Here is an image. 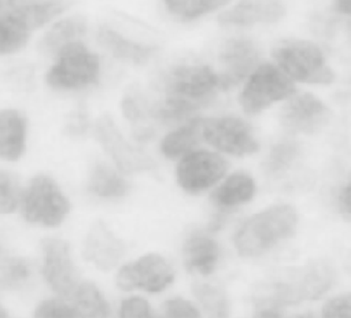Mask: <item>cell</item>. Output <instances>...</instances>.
<instances>
[{
  "mask_svg": "<svg viewBox=\"0 0 351 318\" xmlns=\"http://www.w3.org/2000/svg\"><path fill=\"white\" fill-rule=\"evenodd\" d=\"M276 63L293 82L307 85H330L336 73L329 64L322 47L308 38L288 37L278 40L270 51Z\"/></svg>",
  "mask_w": 351,
  "mask_h": 318,
  "instance_id": "3",
  "label": "cell"
},
{
  "mask_svg": "<svg viewBox=\"0 0 351 318\" xmlns=\"http://www.w3.org/2000/svg\"><path fill=\"white\" fill-rule=\"evenodd\" d=\"M88 189L100 197H119L126 193V184L110 166L96 162L89 171Z\"/></svg>",
  "mask_w": 351,
  "mask_h": 318,
  "instance_id": "24",
  "label": "cell"
},
{
  "mask_svg": "<svg viewBox=\"0 0 351 318\" xmlns=\"http://www.w3.org/2000/svg\"><path fill=\"white\" fill-rule=\"evenodd\" d=\"M348 27H350V29H351V25H350V26H348Z\"/></svg>",
  "mask_w": 351,
  "mask_h": 318,
  "instance_id": "41",
  "label": "cell"
},
{
  "mask_svg": "<svg viewBox=\"0 0 351 318\" xmlns=\"http://www.w3.org/2000/svg\"><path fill=\"white\" fill-rule=\"evenodd\" d=\"M12 14L19 16L29 29L43 26L67 8L66 0H8Z\"/></svg>",
  "mask_w": 351,
  "mask_h": 318,
  "instance_id": "20",
  "label": "cell"
},
{
  "mask_svg": "<svg viewBox=\"0 0 351 318\" xmlns=\"http://www.w3.org/2000/svg\"><path fill=\"white\" fill-rule=\"evenodd\" d=\"M67 130L70 134H81L85 132L86 129V117L85 114L78 110L74 115H71V119L70 122L67 123Z\"/></svg>",
  "mask_w": 351,
  "mask_h": 318,
  "instance_id": "38",
  "label": "cell"
},
{
  "mask_svg": "<svg viewBox=\"0 0 351 318\" xmlns=\"http://www.w3.org/2000/svg\"><path fill=\"white\" fill-rule=\"evenodd\" d=\"M26 118L16 110L0 111V159L16 160L25 151Z\"/></svg>",
  "mask_w": 351,
  "mask_h": 318,
  "instance_id": "18",
  "label": "cell"
},
{
  "mask_svg": "<svg viewBox=\"0 0 351 318\" xmlns=\"http://www.w3.org/2000/svg\"><path fill=\"white\" fill-rule=\"evenodd\" d=\"M255 181L245 173H233L211 195V200L221 208L234 207L250 201L255 195Z\"/></svg>",
  "mask_w": 351,
  "mask_h": 318,
  "instance_id": "21",
  "label": "cell"
},
{
  "mask_svg": "<svg viewBox=\"0 0 351 318\" xmlns=\"http://www.w3.org/2000/svg\"><path fill=\"white\" fill-rule=\"evenodd\" d=\"M299 154H300L299 145L292 141H284V143L276 144L270 149L266 167L271 174L282 173L299 158Z\"/></svg>",
  "mask_w": 351,
  "mask_h": 318,
  "instance_id": "30",
  "label": "cell"
},
{
  "mask_svg": "<svg viewBox=\"0 0 351 318\" xmlns=\"http://www.w3.org/2000/svg\"><path fill=\"white\" fill-rule=\"evenodd\" d=\"M203 119L192 118L184 126L169 133L160 145V149L166 158H178L181 155L189 154V151L197 145L203 137Z\"/></svg>",
  "mask_w": 351,
  "mask_h": 318,
  "instance_id": "23",
  "label": "cell"
},
{
  "mask_svg": "<svg viewBox=\"0 0 351 318\" xmlns=\"http://www.w3.org/2000/svg\"><path fill=\"white\" fill-rule=\"evenodd\" d=\"M192 292L203 308L213 317H226L229 313L228 299L222 289L207 282H195Z\"/></svg>",
  "mask_w": 351,
  "mask_h": 318,
  "instance_id": "28",
  "label": "cell"
},
{
  "mask_svg": "<svg viewBox=\"0 0 351 318\" xmlns=\"http://www.w3.org/2000/svg\"><path fill=\"white\" fill-rule=\"evenodd\" d=\"M225 159L210 151H193L186 154L177 166V182L189 192L199 193L218 182L226 173Z\"/></svg>",
  "mask_w": 351,
  "mask_h": 318,
  "instance_id": "14",
  "label": "cell"
},
{
  "mask_svg": "<svg viewBox=\"0 0 351 318\" xmlns=\"http://www.w3.org/2000/svg\"><path fill=\"white\" fill-rule=\"evenodd\" d=\"M27 25L15 14L0 18V55L19 51L27 41Z\"/></svg>",
  "mask_w": 351,
  "mask_h": 318,
  "instance_id": "27",
  "label": "cell"
},
{
  "mask_svg": "<svg viewBox=\"0 0 351 318\" xmlns=\"http://www.w3.org/2000/svg\"><path fill=\"white\" fill-rule=\"evenodd\" d=\"M93 133L103 149L111 156L115 166L122 173H136L155 167V162L149 155L130 145L125 140L110 115H101L96 121Z\"/></svg>",
  "mask_w": 351,
  "mask_h": 318,
  "instance_id": "11",
  "label": "cell"
},
{
  "mask_svg": "<svg viewBox=\"0 0 351 318\" xmlns=\"http://www.w3.org/2000/svg\"><path fill=\"white\" fill-rule=\"evenodd\" d=\"M165 103L152 111L159 122L181 121L210 103L221 90L219 75L207 64H182L165 77Z\"/></svg>",
  "mask_w": 351,
  "mask_h": 318,
  "instance_id": "2",
  "label": "cell"
},
{
  "mask_svg": "<svg viewBox=\"0 0 351 318\" xmlns=\"http://www.w3.org/2000/svg\"><path fill=\"white\" fill-rule=\"evenodd\" d=\"M173 278L170 263L158 254H148L122 266L117 274V285L123 291L143 289L155 293L166 289Z\"/></svg>",
  "mask_w": 351,
  "mask_h": 318,
  "instance_id": "12",
  "label": "cell"
},
{
  "mask_svg": "<svg viewBox=\"0 0 351 318\" xmlns=\"http://www.w3.org/2000/svg\"><path fill=\"white\" fill-rule=\"evenodd\" d=\"M330 119L329 107L314 93H293L280 111L281 126L293 134H314Z\"/></svg>",
  "mask_w": 351,
  "mask_h": 318,
  "instance_id": "10",
  "label": "cell"
},
{
  "mask_svg": "<svg viewBox=\"0 0 351 318\" xmlns=\"http://www.w3.org/2000/svg\"><path fill=\"white\" fill-rule=\"evenodd\" d=\"M99 42L117 59L128 60L134 64H143L151 59V56L156 52V48L152 45L140 44L125 38L118 32L101 26L97 33Z\"/></svg>",
  "mask_w": 351,
  "mask_h": 318,
  "instance_id": "19",
  "label": "cell"
},
{
  "mask_svg": "<svg viewBox=\"0 0 351 318\" xmlns=\"http://www.w3.org/2000/svg\"><path fill=\"white\" fill-rule=\"evenodd\" d=\"M126 251L125 243L118 238L104 222H95L85 238L84 258L99 270L112 269Z\"/></svg>",
  "mask_w": 351,
  "mask_h": 318,
  "instance_id": "16",
  "label": "cell"
},
{
  "mask_svg": "<svg viewBox=\"0 0 351 318\" xmlns=\"http://www.w3.org/2000/svg\"><path fill=\"white\" fill-rule=\"evenodd\" d=\"M18 204V189L14 180L0 171V214L12 212Z\"/></svg>",
  "mask_w": 351,
  "mask_h": 318,
  "instance_id": "32",
  "label": "cell"
},
{
  "mask_svg": "<svg viewBox=\"0 0 351 318\" xmlns=\"http://www.w3.org/2000/svg\"><path fill=\"white\" fill-rule=\"evenodd\" d=\"M22 211L27 222L55 228L69 214L70 203L52 178L37 175L25 192Z\"/></svg>",
  "mask_w": 351,
  "mask_h": 318,
  "instance_id": "7",
  "label": "cell"
},
{
  "mask_svg": "<svg viewBox=\"0 0 351 318\" xmlns=\"http://www.w3.org/2000/svg\"><path fill=\"white\" fill-rule=\"evenodd\" d=\"M184 265L189 271L208 276L215 270L219 259L218 243L203 233L191 234L182 247Z\"/></svg>",
  "mask_w": 351,
  "mask_h": 318,
  "instance_id": "17",
  "label": "cell"
},
{
  "mask_svg": "<svg viewBox=\"0 0 351 318\" xmlns=\"http://www.w3.org/2000/svg\"><path fill=\"white\" fill-rule=\"evenodd\" d=\"M71 297L74 299V307L78 310L80 317H108L111 310L100 291L92 282H82L77 285Z\"/></svg>",
  "mask_w": 351,
  "mask_h": 318,
  "instance_id": "25",
  "label": "cell"
},
{
  "mask_svg": "<svg viewBox=\"0 0 351 318\" xmlns=\"http://www.w3.org/2000/svg\"><path fill=\"white\" fill-rule=\"evenodd\" d=\"M337 201L340 211L344 215H351V178L341 186Z\"/></svg>",
  "mask_w": 351,
  "mask_h": 318,
  "instance_id": "37",
  "label": "cell"
},
{
  "mask_svg": "<svg viewBox=\"0 0 351 318\" xmlns=\"http://www.w3.org/2000/svg\"><path fill=\"white\" fill-rule=\"evenodd\" d=\"M296 92L295 82L273 62H261L243 81L239 103L245 114H258Z\"/></svg>",
  "mask_w": 351,
  "mask_h": 318,
  "instance_id": "5",
  "label": "cell"
},
{
  "mask_svg": "<svg viewBox=\"0 0 351 318\" xmlns=\"http://www.w3.org/2000/svg\"><path fill=\"white\" fill-rule=\"evenodd\" d=\"M55 64L47 73V84L53 89H81L97 81L100 62L80 41L66 45L56 53Z\"/></svg>",
  "mask_w": 351,
  "mask_h": 318,
  "instance_id": "6",
  "label": "cell"
},
{
  "mask_svg": "<svg viewBox=\"0 0 351 318\" xmlns=\"http://www.w3.org/2000/svg\"><path fill=\"white\" fill-rule=\"evenodd\" d=\"M34 317L40 318H74L80 317L78 310L74 307V304H67L60 300H44L41 302L36 311Z\"/></svg>",
  "mask_w": 351,
  "mask_h": 318,
  "instance_id": "31",
  "label": "cell"
},
{
  "mask_svg": "<svg viewBox=\"0 0 351 318\" xmlns=\"http://www.w3.org/2000/svg\"><path fill=\"white\" fill-rule=\"evenodd\" d=\"M163 313L166 317L171 318H196L199 317V310L188 300L184 299H170L163 306Z\"/></svg>",
  "mask_w": 351,
  "mask_h": 318,
  "instance_id": "35",
  "label": "cell"
},
{
  "mask_svg": "<svg viewBox=\"0 0 351 318\" xmlns=\"http://www.w3.org/2000/svg\"><path fill=\"white\" fill-rule=\"evenodd\" d=\"M298 212L289 204H274L248 218L234 234L237 254L244 258L261 256L296 229Z\"/></svg>",
  "mask_w": 351,
  "mask_h": 318,
  "instance_id": "4",
  "label": "cell"
},
{
  "mask_svg": "<svg viewBox=\"0 0 351 318\" xmlns=\"http://www.w3.org/2000/svg\"><path fill=\"white\" fill-rule=\"evenodd\" d=\"M30 277V265L23 258H10L0 270V285L7 289H18Z\"/></svg>",
  "mask_w": 351,
  "mask_h": 318,
  "instance_id": "29",
  "label": "cell"
},
{
  "mask_svg": "<svg viewBox=\"0 0 351 318\" xmlns=\"http://www.w3.org/2000/svg\"><path fill=\"white\" fill-rule=\"evenodd\" d=\"M41 249L44 280L58 295L71 296L77 288V270L70 255V245L60 238H45Z\"/></svg>",
  "mask_w": 351,
  "mask_h": 318,
  "instance_id": "15",
  "label": "cell"
},
{
  "mask_svg": "<svg viewBox=\"0 0 351 318\" xmlns=\"http://www.w3.org/2000/svg\"><path fill=\"white\" fill-rule=\"evenodd\" d=\"M325 318H351V292L328 300L322 307Z\"/></svg>",
  "mask_w": 351,
  "mask_h": 318,
  "instance_id": "33",
  "label": "cell"
},
{
  "mask_svg": "<svg viewBox=\"0 0 351 318\" xmlns=\"http://www.w3.org/2000/svg\"><path fill=\"white\" fill-rule=\"evenodd\" d=\"M4 317H7V313L1 308V306H0V318H4Z\"/></svg>",
  "mask_w": 351,
  "mask_h": 318,
  "instance_id": "39",
  "label": "cell"
},
{
  "mask_svg": "<svg viewBox=\"0 0 351 318\" xmlns=\"http://www.w3.org/2000/svg\"><path fill=\"white\" fill-rule=\"evenodd\" d=\"M233 0H165L167 10L181 21H193L232 4Z\"/></svg>",
  "mask_w": 351,
  "mask_h": 318,
  "instance_id": "26",
  "label": "cell"
},
{
  "mask_svg": "<svg viewBox=\"0 0 351 318\" xmlns=\"http://www.w3.org/2000/svg\"><path fill=\"white\" fill-rule=\"evenodd\" d=\"M329 11L340 21L351 25V0H326Z\"/></svg>",
  "mask_w": 351,
  "mask_h": 318,
  "instance_id": "36",
  "label": "cell"
},
{
  "mask_svg": "<svg viewBox=\"0 0 351 318\" xmlns=\"http://www.w3.org/2000/svg\"><path fill=\"white\" fill-rule=\"evenodd\" d=\"M287 14L285 0H236L219 14L218 22L221 26L237 29L273 26L282 22Z\"/></svg>",
  "mask_w": 351,
  "mask_h": 318,
  "instance_id": "13",
  "label": "cell"
},
{
  "mask_svg": "<svg viewBox=\"0 0 351 318\" xmlns=\"http://www.w3.org/2000/svg\"><path fill=\"white\" fill-rule=\"evenodd\" d=\"M335 281L336 271L328 260H310L302 267L287 271L280 281L265 285L258 291L255 315L280 317L282 307L319 299L332 288Z\"/></svg>",
  "mask_w": 351,
  "mask_h": 318,
  "instance_id": "1",
  "label": "cell"
},
{
  "mask_svg": "<svg viewBox=\"0 0 351 318\" xmlns=\"http://www.w3.org/2000/svg\"><path fill=\"white\" fill-rule=\"evenodd\" d=\"M86 32V22L82 16H70L55 23L41 38L40 49L45 55H56L66 45L78 41Z\"/></svg>",
  "mask_w": 351,
  "mask_h": 318,
  "instance_id": "22",
  "label": "cell"
},
{
  "mask_svg": "<svg viewBox=\"0 0 351 318\" xmlns=\"http://www.w3.org/2000/svg\"><path fill=\"white\" fill-rule=\"evenodd\" d=\"M261 56V48L252 38H228L218 53L221 90H229L241 84L262 62Z\"/></svg>",
  "mask_w": 351,
  "mask_h": 318,
  "instance_id": "8",
  "label": "cell"
},
{
  "mask_svg": "<svg viewBox=\"0 0 351 318\" xmlns=\"http://www.w3.org/2000/svg\"><path fill=\"white\" fill-rule=\"evenodd\" d=\"M1 3H3V0H0V8H1Z\"/></svg>",
  "mask_w": 351,
  "mask_h": 318,
  "instance_id": "40",
  "label": "cell"
},
{
  "mask_svg": "<svg viewBox=\"0 0 351 318\" xmlns=\"http://www.w3.org/2000/svg\"><path fill=\"white\" fill-rule=\"evenodd\" d=\"M203 138L217 149L244 156L259 149L251 126L237 117H219L203 119Z\"/></svg>",
  "mask_w": 351,
  "mask_h": 318,
  "instance_id": "9",
  "label": "cell"
},
{
  "mask_svg": "<svg viewBox=\"0 0 351 318\" xmlns=\"http://www.w3.org/2000/svg\"><path fill=\"white\" fill-rule=\"evenodd\" d=\"M122 318H149L154 317L152 308L147 300L141 297H129L122 302L119 307Z\"/></svg>",
  "mask_w": 351,
  "mask_h": 318,
  "instance_id": "34",
  "label": "cell"
}]
</instances>
